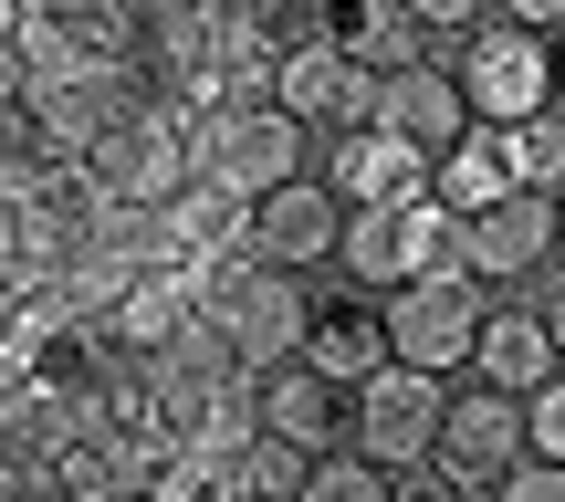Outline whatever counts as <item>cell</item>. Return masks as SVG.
Returning a JSON list of instances; mask_svg holds the SVG:
<instances>
[{
    "instance_id": "cell-17",
    "label": "cell",
    "mask_w": 565,
    "mask_h": 502,
    "mask_svg": "<svg viewBox=\"0 0 565 502\" xmlns=\"http://www.w3.org/2000/svg\"><path fill=\"white\" fill-rule=\"evenodd\" d=\"M513 189H524V179H513V137H503V126H482V116H471L461 137L440 147V168H429V200H440L450 221H482V210L513 200Z\"/></svg>"
},
{
    "instance_id": "cell-19",
    "label": "cell",
    "mask_w": 565,
    "mask_h": 502,
    "mask_svg": "<svg viewBox=\"0 0 565 502\" xmlns=\"http://www.w3.org/2000/svg\"><path fill=\"white\" fill-rule=\"evenodd\" d=\"M324 42H335L356 74H408V63H429V21L408 11V0H356V11L324 21Z\"/></svg>"
},
{
    "instance_id": "cell-4",
    "label": "cell",
    "mask_w": 565,
    "mask_h": 502,
    "mask_svg": "<svg viewBox=\"0 0 565 502\" xmlns=\"http://www.w3.org/2000/svg\"><path fill=\"white\" fill-rule=\"evenodd\" d=\"M303 137H315V126H294L282 105H221V116H189V179L263 200V189L303 179Z\"/></svg>"
},
{
    "instance_id": "cell-20",
    "label": "cell",
    "mask_w": 565,
    "mask_h": 502,
    "mask_svg": "<svg viewBox=\"0 0 565 502\" xmlns=\"http://www.w3.org/2000/svg\"><path fill=\"white\" fill-rule=\"evenodd\" d=\"M242 492H263V502H294L303 482H315V450H294V440H273V429H252V450H242V471H231Z\"/></svg>"
},
{
    "instance_id": "cell-26",
    "label": "cell",
    "mask_w": 565,
    "mask_h": 502,
    "mask_svg": "<svg viewBox=\"0 0 565 502\" xmlns=\"http://www.w3.org/2000/svg\"><path fill=\"white\" fill-rule=\"evenodd\" d=\"M492 21H524V32H565V0H492Z\"/></svg>"
},
{
    "instance_id": "cell-28",
    "label": "cell",
    "mask_w": 565,
    "mask_h": 502,
    "mask_svg": "<svg viewBox=\"0 0 565 502\" xmlns=\"http://www.w3.org/2000/svg\"><path fill=\"white\" fill-rule=\"evenodd\" d=\"M545 324H555V356H565V293H555V303H545Z\"/></svg>"
},
{
    "instance_id": "cell-30",
    "label": "cell",
    "mask_w": 565,
    "mask_h": 502,
    "mask_svg": "<svg viewBox=\"0 0 565 502\" xmlns=\"http://www.w3.org/2000/svg\"><path fill=\"white\" fill-rule=\"evenodd\" d=\"M324 11H356V0H324Z\"/></svg>"
},
{
    "instance_id": "cell-27",
    "label": "cell",
    "mask_w": 565,
    "mask_h": 502,
    "mask_svg": "<svg viewBox=\"0 0 565 502\" xmlns=\"http://www.w3.org/2000/svg\"><path fill=\"white\" fill-rule=\"evenodd\" d=\"M440 502H503V482H440Z\"/></svg>"
},
{
    "instance_id": "cell-13",
    "label": "cell",
    "mask_w": 565,
    "mask_h": 502,
    "mask_svg": "<svg viewBox=\"0 0 565 502\" xmlns=\"http://www.w3.org/2000/svg\"><path fill=\"white\" fill-rule=\"evenodd\" d=\"M273 105L294 126H335V137H345V126H366V105H377V74H356L335 42H303V53H282Z\"/></svg>"
},
{
    "instance_id": "cell-10",
    "label": "cell",
    "mask_w": 565,
    "mask_h": 502,
    "mask_svg": "<svg viewBox=\"0 0 565 502\" xmlns=\"http://www.w3.org/2000/svg\"><path fill=\"white\" fill-rule=\"evenodd\" d=\"M335 231H345V200L324 179H282L252 200V252L282 273H335Z\"/></svg>"
},
{
    "instance_id": "cell-25",
    "label": "cell",
    "mask_w": 565,
    "mask_h": 502,
    "mask_svg": "<svg viewBox=\"0 0 565 502\" xmlns=\"http://www.w3.org/2000/svg\"><path fill=\"white\" fill-rule=\"evenodd\" d=\"M408 11L429 21V42H461L471 21H492V0H408Z\"/></svg>"
},
{
    "instance_id": "cell-24",
    "label": "cell",
    "mask_w": 565,
    "mask_h": 502,
    "mask_svg": "<svg viewBox=\"0 0 565 502\" xmlns=\"http://www.w3.org/2000/svg\"><path fill=\"white\" fill-rule=\"evenodd\" d=\"M503 502H565V461H534L524 450V461L503 471Z\"/></svg>"
},
{
    "instance_id": "cell-7",
    "label": "cell",
    "mask_w": 565,
    "mask_h": 502,
    "mask_svg": "<svg viewBox=\"0 0 565 502\" xmlns=\"http://www.w3.org/2000/svg\"><path fill=\"white\" fill-rule=\"evenodd\" d=\"M377 314H387V356L429 366V377H461L492 303H482L471 273H419V282H398V293H377Z\"/></svg>"
},
{
    "instance_id": "cell-9",
    "label": "cell",
    "mask_w": 565,
    "mask_h": 502,
    "mask_svg": "<svg viewBox=\"0 0 565 502\" xmlns=\"http://www.w3.org/2000/svg\"><path fill=\"white\" fill-rule=\"evenodd\" d=\"M555 261V189H513L482 221H461V273L471 282H534Z\"/></svg>"
},
{
    "instance_id": "cell-16",
    "label": "cell",
    "mask_w": 565,
    "mask_h": 502,
    "mask_svg": "<svg viewBox=\"0 0 565 502\" xmlns=\"http://www.w3.org/2000/svg\"><path fill=\"white\" fill-rule=\"evenodd\" d=\"M158 252H168V261H200V273H210V261H242V252H252V200H242V189L189 179L179 200L158 210Z\"/></svg>"
},
{
    "instance_id": "cell-22",
    "label": "cell",
    "mask_w": 565,
    "mask_h": 502,
    "mask_svg": "<svg viewBox=\"0 0 565 502\" xmlns=\"http://www.w3.org/2000/svg\"><path fill=\"white\" fill-rule=\"evenodd\" d=\"M513 137V179L524 189H565V116L545 105V116H524V126H503Z\"/></svg>"
},
{
    "instance_id": "cell-11",
    "label": "cell",
    "mask_w": 565,
    "mask_h": 502,
    "mask_svg": "<svg viewBox=\"0 0 565 502\" xmlns=\"http://www.w3.org/2000/svg\"><path fill=\"white\" fill-rule=\"evenodd\" d=\"M429 147H408V137H387V126H345L335 137V158H324V189H335L345 210H398V200H419L429 189Z\"/></svg>"
},
{
    "instance_id": "cell-15",
    "label": "cell",
    "mask_w": 565,
    "mask_h": 502,
    "mask_svg": "<svg viewBox=\"0 0 565 502\" xmlns=\"http://www.w3.org/2000/svg\"><path fill=\"white\" fill-rule=\"evenodd\" d=\"M252 408H263V429H273V440L315 450V461H324V450H345V387H335V377H315L303 356H282L273 377L252 387Z\"/></svg>"
},
{
    "instance_id": "cell-3",
    "label": "cell",
    "mask_w": 565,
    "mask_h": 502,
    "mask_svg": "<svg viewBox=\"0 0 565 502\" xmlns=\"http://www.w3.org/2000/svg\"><path fill=\"white\" fill-rule=\"evenodd\" d=\"M440 408H450V377L387 356L366 387H345V450H356V461H377V471H419L429 440H440Z\"/></svg>"
},
{
    "instance_id": "cell-14",
    "label": "cell",
    "mask_w": 565,
    "mask_h": 502,
    "mask_svg": "<svg viewBox=\"0 0 565 502\" xmlns=\"http://www.w3.org/2000/svg\"><path fill=\"white\" fill-rule=\"evenodd\" d=\"M366 126H387V137H408V147H429V158H440V147L471 126V105H461V84H450V63L429 53V63H408V74H377Z\"/></svg>"
},
{
    "instance_id": "cell-1",
    "label": "cell",
    "mask_w": 565,
    "mask_h": 502,
    "mask_svg": "<svg viewBox=\"0 0 565 502\" xmlns=\"http://www.w3.org/2000/svg\"><path fill=\"white\" fill-rule=\"evenodd\" d=\"M200 314L221 324V345L252 366V377H273L282 356H303V314H315V282H303V273H282V261H263V252H242V261H210Z\"/></svg>"
},
{
    "instance_id": "cell-29",
    "label": "cell",
    "mask_w": 565,
    "mask_h": 502,
    "mask_svg": "<svg viewBox=\"0 0 565 502\" xmlns=\"http://www.w3.org/2000/svg\"><path fill=\"white\" fill-rule=\"evenodd\" d=\"M555 252H565V189H555Z\"/></svg>"
},
{
    "instance_id": "cell-18",
    "label": "cell",
    "mask_w": 565,
    "mask_h": 502,
    "mask_svg": "<svg viewBox=\"0 0 565 502\" xmlns=\"http://www.w3.org/2000/svg\"><path fill=\"white\" fill-rule=\"evenodd\" d=\"M555 366H565V356H555L545 303H492V314H482V345H471V377H482V387H513V398H534Z\"/></svg>"
},
{
    "instance_id": "cell-21",
    "label": "cell",
    "mask_w": 565,
    "mask_h": 502,
    "mask_svg": "<svg viewBox=\"0 0 565 502\" xmlns=\"http://www.w3.org/2000/svg\"><path fill=\"white\" fill-rule=\"evenodd\" d=\"M294 502H398V471L356 461V450H324V461H315V482H303Z\"/></svg>"
},
{
    "instance_id": "cell-12",
    "label": "cell",
    "mask_w": 565,
    "mask_h": 502,
    "mask_svg": "<svg viewBox=\"0 0 565 502\" xmlns=\"http://www.w3.org/2000/svg\"><path fill=\"white\" fill-rule=\"evenodd\" d=\"M303 366L335 387H366L387 366V314L377 293H356V282H335V293H315V314H303Z\"/></svg>"
},
{
    "instance_id": "cell-6",
    "label": "cell",
    "mask_w": 565,
    "mask_h": 502,
    "mask_svg": "<svg viewBox=\"0 0 565 502\" xmlns=\"http://www.w3.org/2000/svg\"><path fill=\"white\" fill-rule=\"evenodd\" d=\"M84 168H95V189H105L116 210H168V200L189 189V116L147 84V95L116 116V137H105Z\"/></svg>"
},
{
    "instance_id": "cell-8",
    "label": "cell",
    "mask_w": 565,
    "mask_h": 502,
    "mask_svg": "<svg viewBox=\"0 0 565 502\" xmlns=\"http://www.w3.org/2000/svg\"><path fill=\"white\" fill-rule=\"evenodd\" d=\"M524 398L513 387H450V408H440V440H429V471L440 482H503L513 461H524Z\"/></svg>"
},
{
    "instance_id": "cell-2",
    "label": "cell",
    "mask_w": 565,
    "mask_h": 502,
    "mask_svg": "<svg viewBox=\"0 0 565 502\" xmlns=\"http://www.w3.org/2000/svg\"><path fill=\"white\" fill-rule=\"evenodd\" d=\"M335 273L356 282V293H398V282H419V273H461V221H450L429 189L398 200V210H345Z\"/></svg>"
},
{
    "instance_id": "cell-5",
    "label": "cell",
    "mask_w": 565,
    "mask_h": 502,
    "mask_svg": "<svg viewBox=\"0 0 565 502\" xmlns=\"http://www.w3.org/2000/svg\"><path fill=\"white\" fill-rule=\"evenodd\" d=\"M450 84H461V105L482 126H524L555 105V53L545 32H524V21H471L461 53H450Z\"/></svg>"
},
{
    "instance_id": "cell-23",
    "label": "cell",
    "mask_w": 565,
    "mask_h": 502,
    "mask_svg": "<svg viewBox=\"0 0 565 502\" xmlns=\"http://www.w3.org/2000/svg\"><path fill=\"white\" fill-rule=\"evenodd\" d=\"M524 440H534V461H565V366L524 398Z\"/></svg>"
}]
</instances>
